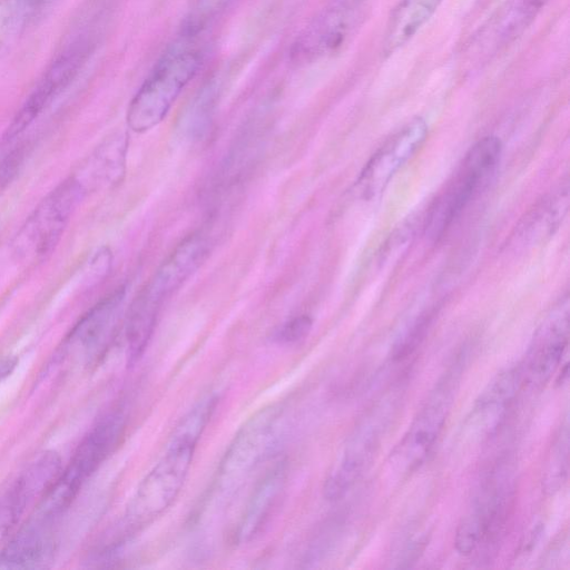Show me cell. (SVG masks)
<instances>
[{
	"label": "cell",
	"instance_id": "cell-1",
	"mask_svg": "<svg viewBox=\"0 0 570 570\" xmlns=\"http://www.w3.org/2000/svg\"><path fill=\"white\" fill-rule=\"evenodd\" d=\"M203 26L190 20L150 69L128 107L132 131L146 132L160 124L200 69L206 53Z\"/></svg>",
	"mask_w": 570,
	"mask_h": 570
},
{
	"label": "cell",
	"instance_id": "cell-2",
	"mask_svg": "<svg viewBox=\"0 0 570 570\" xmlns=\"http://www.w3.org/2000/svg\"><path fill=\"white\" fill-rule=\"evenodd\" d=\"M283 425L282 406L271 404L239 428L217 466L200 507L202 514L225 504L239 490L277 445Z\"/></svg>",
	"mask_w": 570,
	"mask_h": 570
},
{
	"label": "cell",
	"instance_id": "cell-3",
	"mask_svg": "<svg viewBox=\"0 0 570 570\" xmlns=\"http://www.w3.org/2000/svg\"><path fill=\"white\" fill-rule=\"evenodd\" d=\"M202 434L176 425L164 454L149 470L132 495L124 518L122 538L150 524L179 494Z\"/></svg>",
	"mask_w": 570,
	"mask_h": 570
},
{
	"label": "cell",
	"instance_id": "cell-4",
	"mask_svg": "<svg viewBox=\"0 0 570 570\" xmlns=\"http://www.w3.org/2000/svg\"><path fill=\"white\" fill-rule=\"evenodd\" d=\"M125 426L126 415L121 410H114L99 419L83 436L68 465L61 470L51 489L36 507V513L57 521L72 503L85 482L116 449Z\"/></svg>",
	"mask_w": 570,
	"mask_h": 570
},
{
	"label": "cell",
	"instance_id": "cell-5",
	"mask_svg": "<svg viewBox=\"0 0 570 570\" xmlns=\"http://www.w3.org/2000/svg\"><path fill=\"white\" fill-rule=\"evenodd\" d=\"M501 153L502 144L495 136L483 137L469 149L455 175L430 208L424 226L429 238L438 240L449 230L493 173Z\"/></svg>",
	"mask_w": 570,
	"mask_h": 570
},
{
	"label": "cell",
	"instance_id": "cell-6",
	"mask_svg": "<svg viewBox=\"0 0 570 570\" xmlns=\"http://www.w3.org/2000/svg\"><path fill=\"white\" fill-rule=\"evenodd\" d=\"M86 195L73 175L49 191L13 238L12 250L17 258L24 263H38L51 255Z\"/></svg>",
	"mask_w": 570,
	"mask_h": 570
},
{
	"label": "cell",
	"instance_id": "cell-7",
	"mask_svg": "<svg viewBox=\"0 0 570 570\" xmlns=\"http://www.w3.org/2000/svg\"><path fill=\"white\" fill-rule=\"evenodd\" d=\"M362 17V0H330L297 36L291 59L307 63L336 52L353 35Z\"/></svg>",
	"mask_w": 570,
	"mask_h": 570
},
{
	"label": "cell",
	"instance_id": "cell-8",
	"mask_svg": "<svg viewBox=\"0 0 570 570\" xmlns=\"http://www.w3.org/2000/svg\"><path fill=\"white\" fill-rule=\"evenodd\" d=\"M91 46L92 42L89 39H78L51 62L6 128L2 135L3 141L9 142L19 137L72 82L87 61Z\"/></svg>",
	"mask_w": 570,
	"mask_h": 570
},
{
	"label": "cell",
	"instance_id": "cell-9",
	"mask_svg": "<svg viewBox=\"0 0 570 570\" xmlns=\"http://www.w3.org/2000/svg\"><path fill=\"white\" fill-rule=\"evenodd\" d=\"M454 372L449 373L435 387L425 405L396 446L393 459L401 469L412 471L428 456L446 421L453 399Z\"/></svg>",
	"mask_w": 570,
	"mask_h": 570
},
{
	"label": "cell",
	"instance_id": "cell-10",
	"mask_svg": "<svg viewBox=\"0 0 570 570\" xmlns=\"http://www.w3.org/2000/svg\"><path fill=\"white\" fill-rule=\"evenodd\" d=\"M426 136L425 120L415 117L387 138L363 167L356 181L358 194L372 198L382 193L400 168L419 150Z\"/></svg>",
	"mask_w": 570,
	"mask_h": 570
},
{
	"label": "cell",
	"instance_id": "cell-11",
	"mask_svg": "<svg viewBox=\"0 0 570 570\" xmlns=\"http://www.w3.org/2000/svg\"><path fill=\"white\" fill-rule=\"evenodd\" d=\"M569 342L568 301L560 303L534 335L524 364L523 381L542 384L559 366Z\"/></svg>",
	"mask_w": 570,
	"mask_h": 570
},
{
	"label": "cell",
	"instance_id": "cell-12",
	"mask_svg": "<svg viewBox=\"0 0 570 570\" xmlns=\"http://www.w3.org/2000/svg\"><path fill=\"white\" fill-rule=\"evenodd\" d=\"M208 247V238L202 232L186 237L157 268L139 295L161 308L165 301L198 268Z\"/></svg>",
	"mask_w": 570,
	"mask_h": 570
},
{
	"label": "cell",
	"instance_id": "cell-13",
	"mask_svg": "<svg viewBox=\"0 0 570 570\" xmlns=\"http://www.w3.org/2000/svg\"><path fill=\"white\" fill-rule=\"evenodd\" d=\"M286 479V462L279 461L258 480L235 527V543L250 542L262 532L282 499Z\"/></svg>",
	"mask_w": 570,
	"mask_h": 570
},
{
	"label": "cell",
	"instance_id": "cell-14",
	"mask_svg": "<svg viewBox=\"0 0 570 570\" xmlns=\"http://www.w3.org/2000/svg\"><path fill=\"white\" fill-rule=\"evenodd\" d=\"M56 521L35 513L0 552V567L38 569L51 561Z\"/></svg>",
	"mask_w": 570,
	"mask_h": 570
},
{
	"label": "cell",
	"instance_id": "cell-15",
	"mask_svg": "<svg viewBox=\"0 0 570 570\" xmlns=\"http://www.w3.org/2000/svg\"><path fill=\"white\" fill-rule=\"evenodd\" d=\"M126 299L120 286L87 311L66 337L65 347L98 353L110 340Z\"/></svg>",
	"mask_w": 570,
	"mask_h": 570
},
{
	"label": "cell",
	"instance_id": "cell-16",
	"mask_svg": "<svg viewBox=\"0 0 570 570\" xmlns=\"http://www.w3.org/2000/svg\"><path fill=\"white\" fill-rule=\"evenodd\" d=\"M379 438L380 425L377 422H364L357 429L342 458L325 480L324 497L327 500H338L352 488L375 451Z\"/></svg>",
	"mask_w": 570,
	"mask_h": 570
},
{
	"label": "cell",
	"instance_id": "cell-17",
	"mask_svg": "<svg viewBox=\"0 0 570 570\" xmlns=\"http://www.w3.org/2000/svg\"><path fill=\"white\" fill-rule=\"evenodd\" d=\"M127 136L117 132L105 139L82 163L76 179L86 193L119 184L126 173Z\"/></svg>",
	"mask_w": 570,
	"mask_h": 570
},
{
	"label": "cell",
	"instance_id": "cell-18",
	"mask_svg": "<svg viewBox=\"0 0 570 570\" xmlns=\"http://www.w3.org/2000/svg\"><path fill=\"white\" fill-rule=\"evenodd\" d=\"M442 0H400L384 32L383 53L389 56L409 42L436 11Z\"/></svg>",
	"mask_w": 570,
	"mask_h": 570
},
{
	"label": "cell",
	"instance_id": "cell-19",
	"mask_svg": "<svg viewBox=\"0 0 570 570\" xmlns=\"http://www.w3.org/2000/svg\"><path fill=\"white\" fill-rule=\"evenodd\" d=\"M521 366L498 374L479 395L473 419L487 429L498 424L523 384Z\"/></svg>",
	"mask_w": 570,
	"mask_h": 570
},
{
	"label": "cell",
	"instance_id": "cell-20",
	"mask_svg": "<svg viewBox=\"0 0 570 570\" xmlns=\"http://www.w3.org/2000/svg\"><path fill=\"white\" fill-rule=\"evenodd\" d=\"M216 88L214 85L204 87L185 110L179 131L188 140L200 139L208 130L216 105Z\"/></svg>",
	"mask_w": 570,
	"mask_h": 570
},
{
	"label": "cell",
	"instance_id": "cell-21",
	"mask_svg": "<svg viewBox=\"0 0 570 570\" xmlns=\"http://www.w3.org/2000/svg\"><path fill=\"white\" fill-rule=\"evenodd\" d=\"M482 529L483 515L481 509L476 505L458 525L454 537L456 551L462 556L472 554L481 540Z\"/></svg>",
	"mask_w": 570,
	"mask_h": 570
},
{
	"label": "cell",
	"instance_id": "cell-22",
	"mask_svg": "<svg viewBox=\"0 0 570 570\" xmlns=\"http://www.w3.org/2000/svg\"><path fill=\"white\" fill-rule=\"evenodd\" d=\"M111 266V250L106 246L96 249L83 268L86 285L90 287L104 281L110 273Z\"/></svg>",
	"mask_w": 570,
	"mask_h": 570
},
{
	"label": "cell",
	"instance_id": "cell-23",
	"mask_svg": "<svg viewBox=\"0 0 570 570\" xmlns=\"http://www.w3.org/2000/svg\"><path fill=\"white\" fill-rule=\"evenodd\" d=\"M568 428L567 425L561 431L554 449L552 451L551 468L549 473V480L547 481L551 489L559 487L562 483L564 475L567 474L568 468Z\"/></svg>",
	"mask_w": 570,
	"mask_h": 570
},
{
	"label": "cell",
	"instance_id": "cell-24",
	"mask_svg": "<svg viewBox=\"0 0 570 570\" xmlns=\"http://www.w3.org/2000/svg\"><path fill=\"white\" fill-rule=\"evenodd\" d=\"M313 321L307 315H299L287 321L276 332L275 340L282 344H292L303 340L311 331Z\"/></svg>",
	"mask_w": 570,
	"mask_h": 570
},
{
	"label": "cell",
	"instance_id": "cell-25",
	"mask_svg": "<svg viewBox=\"0 0 570 570\" xmlns=\"http://www.w3.org/2000/svg\"><path fill=\"white\" fill-rule=\"evenodd\" d=\"M43 0H4L2 11L4 19L17 22L29 17Z\"/></svg>",
	"mask_w": 570,
	"mask_h": 570
},
{
	"label": "cell",
	"instance_id": "cell-26",
	"mask_svg": "<svg viewBox=\"0 0 570 570\" xmlns=\"http://www.w3.org/2000/svg\"><path fill=\"white\" fill-rule=\"evenodd\" d=\"M0 178H1V177H0ZM2 186H4V183H3V181H1V179H0V188H1Z\"/></svg>",
	"mask_w": 570,
	"mask_h": 570
}]
</instances>
